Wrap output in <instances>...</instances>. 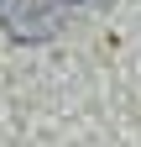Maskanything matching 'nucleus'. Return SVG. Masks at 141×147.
<instances>
[{"mask_svg": "<svg viewBox=\"0 0 141 147\" xmlns=\"http://www.w3.org/2000/svg\"><path fill=\"white\" fill-rule=\"evenodd\" d=\"M0 16H5V32L16 42H47L58 32V16L47 0H0Z\"/></svg>", "mask_w": 141, "mask_h": 147, "instance_id": "1", "label": "nucleus"}, {"mask_svg": "<svg viewBox=\"0 0 141 147\" xmlns=\"http://www.w3.org/2000/svg\"><path fill=\"white\" fill-rule=\"evenodd\" d=\"M68 5H78V0H68Z\"/></svg>", "mask_w": 141, "mask_h": 147, "instance_id": "2", "label": "nucleus"}]
</instances>
